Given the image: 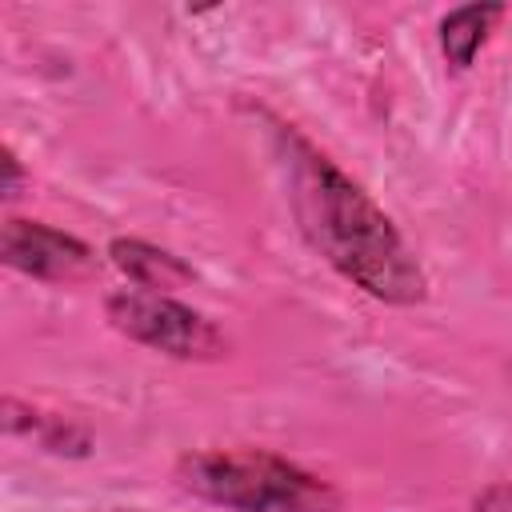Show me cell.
<instances>
[{"label":"cell","instance_id":"3957f363","mask_svg":"<svg viewBox=\"0 0 512 512\" xmlns=\"http://www.w3.org/2000/svg\"><path fill=\"white\" fill-rule=\"evenodd\" d=\"M108 316L124 336H132L156 352L180 356V360L220 356V348H224L220 332L200 312H192L168 296H156V292H116V296H108Z\"/></svg>","mask_w":512,"mask_h":512},{"label":"cell","instance_id":"6da1fadb","mask_svg":"<svg viewBox=\"0 0 512 512\" xmlns=\"http://www.w3.org/2000/svg\"><path fill=\"white\" fill-rule=\"evenodd\" d=\"M292 160V200L300 228L320 248L328 264H336L352 284L388 304L424 300V272L404 248L392 220L320 152L304 140L288 136Z\"/></svg>","mask_w":512,"mask_h":512},{"label":"cell","instance_id":"52a82bcc","mask_svg":"<svg viewBox=\"0 0 512 512\" xmlns=\"http://www.w3.org/2000/svg\"><path fill=\"white\" fill-rule=\"evenodd\" d=\"M476 512H512V484H492L476 496Z\"/></svg>","mask_w":512,"mask_h":512},{"label":"cell","instance_id":"8992f818","mask_svg":"<svg viewBox=\"0 0 512 512\" xmlns=\"http://www.w3.org/2000/svg\"><path fill=\"white\" fill-rule=\"evenodd\" d=\"M112 260H116L136 284L156 288V292L176 288V284L188 280V268H184L176 256H168V252H160V248H152V244H140V240H116V244H112Z\"/></svg>","mask_w":512,"mask_h":512},{"label":"cell","instance_id":"ba28073f","mask_svg":"<svg viewBox=\"0 0 512 512\" xmlns=\"http://www.w3.org/2000/svg\"><path fill=\"white\" fill-rule=\"evenodd\" d=\"M4 168H8V184H4V192L12 196V188H16V176H20V168H16V156H12V152H4Z\"/></svg>","mask_w":512,"mask_h":512},{"label":"cell","instance_id":"7a4b0ae2","mask_svg":"<svg viewBox=\"0 0 512 512\" xmlns=\"http://www.w3.org/2000/svg\"><path fill=\"white\" fill-rule=\"evenodd\" d=\"M180 484L236 512H336L340 496L296 464L256 448H216L180 460Z\"/></svg>","mask_w":512,"mask_h":512},{"label":"cell","instance_id":"277c9868","mask_svg":"<svg viewBox=\"0 0 512 512\" xmlns=\"http://www.w3.org/2000/svg\"><path fill=\"white\" fill-rule=\"evenodd\" d=\"M4 260L40 280H80L92 272V252L80 240L32 220L4 224Z\"/></svg>","mask_w":512,"mask_h":512},{"label":"cell","instance_id":"5b68a950","mask_svg":"<svg viewBox=\"0 0 512 512\" xmlns=\"http://www.w3.org/2000/svg\"><path fill=\"white\" fill-rule=\"evenodd\" d=\"M504 16L500 4H468V8H456L444 16L440 24V44H444V56L456 64V68H468L476 48L484 44V36L492 32V24Z\"/></svg>","mask_w":512,"mask_h":512}]
</instances>
